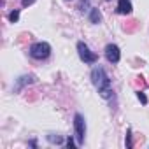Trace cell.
I'll return each mask as SVG.
<instances>
[{
	"instance_id": "13",
	"label": "cell",
	"mask_w": 149,
	"mask_h": 149,
	"mask_svg": "<svg viewBox=\"0 0 149 149\" xmlns=\"http://www.w3.org/2000/svg\"><path fill=\"white\" fill-rule=\"evenodd\" d=\"M67 147H68V149H72V147H74V139H72V137H68V139H67Z\"/></svg>"
},
{
	"instance_id": "5",
	"label": "cell",
	"mask_w": 149,
	"mask_h": 149,
	"mask_svg": "<svg viewBox=\"0 0 149 149\" xmlns=\"http://www.w3.org/2000/svg\"><path fill=\"white\" fill-rule=\"evenodd\" d=\"M105 58H107L111 63H118L119 58H121L119 47H118L116 44H107V47H105Z\"/></svg>"
},
{
	"instance_id": "4",
	"label": "cell",
	"mask_w": 149,
	"mask_h": 149,
	"mask_svg": "<svg viewBox=\"0 0 149 149\" xmlns=\"http://www.w3.org/2000/svg\"><path fill=\"white\" fill-rule=\"evenodd\" d=\"M77 53H79V56L84 63H95L98 60V56L93 51H90V47L84 42H77Z\"/></svg>"
},
{
	"instance_id": "8",
	"label": "cell",
	"mask_w": 149,
	"mask_h": 149,
	"mask_svg": "<svg viewBox=\"0 0 149 149\" xmlns=\"http://www.w3.org/2000/svg\"><path fill=\"white\" fill-rule=\"evenodd\" d=\"M18 19H19V11H13V13L9 14V21H11V23H16Z\"/></svg>"
},
{
	"instance_id": "6",
	"label": "cell",
	"mask_w": 149,
	"mask_h": 149,
	"mask_svg": "<svg viewBox=\"0 0 149 149\" xmlns=\"http://www.w3.org/2000/svg\"><path fill=\"white\" fill-rule=\"evenodd\" d=\"M132 2L130 0H119L118 2V13L119 14H130L132 13Z\"/></svg>"
},
{
	"instance_id": "3",
	"label": "cell",
	"mask_w": 149,
	"mask_h": 149,
	"mask_svg": "<svg viewBox=\"0 0 149 149\" xmlns=\"http://www.w3.org/2000/svg\"><path fill=\"white\" fill-rule=\"evenodd\" d=\"M74 130H76V137H77V144H84V135H86V123L84 118L81 114L74 116Z\"/></svg>"
},
{
	"instance_id": "9",
	"label": "cell",
	"mask_w": 149,
	"mask_h": 149,
	"mask_svg": "<svg viewBox=\"0 0 149 149\" xmlns=\"http://www.w3.org/2000/svg\"><path fill=\"white\" fill-rule=\"evenodd\" d=\"M126 147H132V128L126 130Z\"/></svg>"
},
{
	"instance_id": "2",
	"label": "cell",
	"mask_w": 149,
	"mask_h": 149,
	"mask_svg": "<svg viewBox=\"0 0 149 149\" xmlns=\"http://www.w3.org/2000/svg\"><path fill=\"white\" fill-rule=\"evenodd\" d=\"M51 53V46L47 42H35L30 47V56L35 60H46Z\"/></svg>"
},
{
	"instance_id": "10",
	"label": "cell",
	"mask_w": 149,
	"mask_h": 149,
	"mask_svg": "<svg viewBox=\"0 0 149 149\" xmlns=\"http://www.w3.org/2000/svg\"><path fill=\"white\" fill-rule=\"evenodd\" d=\"M88 7H90V0H81V6H79V9H81V11L84 13V11H86Z\"/></svg>"
},
{
	"instance_id": "11",
	"label": "cell",
	"mask_w": 149,
	"mask_h": 149,
	"mask_svg": "<svg viewBox=\"0 0 149 149\" xmlns=\"http://www.w3.org/2000/svg\"><path fill=\"white\" fill-rule=\"evenodd\" d=\"M137 98H139V100H140L142 104H147V97H146V95H144L142 91H137Z\"/></svg>"
},
{
	"instance_id": "12",
	"label": "cell",
	"mask_w": 149,
	"mask_h": 149,
	"mask_svg": "<svg viewBox=\"0 0 149 149\" xmlns=\"http://www.w3.org/2000/svg\"><path fill=\"white\" fill-rule=\"evenodd\" d=\"M47 139H49L51 142H56V144H61V142H63V139H61V137H51V135H49Z\"/></svg>"
},
{
	"instance_id": "1",
	"label": "cell",
	"mask_w": 149,
	"mask_h": 149,
	"mask_svg": "<svg viewBox=\"0 0 149 149\" xmlns=\"http://www.w3.org/2000/svg\"><path fill=\"white\" fill-rule=\"evenodd\" d=\"M91 81L97 86L98 93L102 98H111L112 97V90H111V79L107 77V74L102 67H95L91 70Z\"/></svg>"
},
{
	"instance_id": "7",
	"label": "cell",
	"mask_w": 149,
	"mask_h": 149,
	"mask_svg": "<svg viewBox=\"0 0 149 149\" xmlns=\"http://www.w3.org/2000/svg\"><path fill=\"white\" fill-rule=\"evenodd\" d=\"M90 21L91 23H100L102 21V14H100V11L98 9H91V13H90Z\"/></svg>"
},
{
	"instance_id": "14",
	"label": "cell",
	"mask_w": 149,
	"mask_h": 149,
	"mask_svg": "<svg viewBox=\"0 0 149 149\" xmlns=\"http://www.w3.org/2000/svg\"><path fill=\"white\" fill-rule=\"evenodd\" d=\"M33 2H35V0H21V4H23L25 7H28V6H32Z\"/></svg>"
}]
</instances>
